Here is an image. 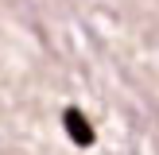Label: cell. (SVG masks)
Wrapping results in <instances>:
<instances>
[{
    "label": "cell",
    "instance_id": "1",
    "mask_svg": "<svg viewBox=\"0 0 159 155\" xmlns=\"http://www.w3.org/2000/svg\"><path fill=\"white\" fill-rule=\"evenodd\" d=\"M62 124H66V136L74 140L78 147H89L93 140V124H89V116L82 113V108H66V113H62Z\"/></svg>",
    "mask_w": 159,
    "mask_h": 155
}]
</instances>
